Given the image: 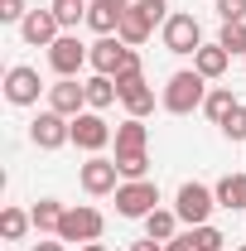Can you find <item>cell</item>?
Wrapping results in <instances>:
<instances>
[{
    "mask_svg": "<svg viewBox=\"0 0 246 251\" xmlns=\"http://www.w3.org/2000/svg\"><path fill=\"white\" fill-rule=\"evenodd\" d=\"M49 10L58 15V25H63V29H77V25L87 20V10H92V5H87V0H53Z\"/></svg>",
    "mask_w": 246,
    "mask_h": 251,
    "instance_id": "obj_23",
    "label": "cell"
},
{
    "mask_svg": "<svg viewBox=\"0 0 246 251\" xmlns=\"http://www.w3.org/2000/svg\"><path fill=\"white\" fill-rule=\"evenodd\" d=\"M87 49H92V44H82L77 34H58V39L49 44V68H53L58 77H77V68L87 63Z\"/></svg>",
    "mask_w": 246,
    "mask_h": 251,
    "instance_id": "obj_9",
    "label": "cell"
},
{
    "mask_svg": "<svg viewBox=\"0 0 246 251\" xmlns=\"http://www.w3.org/2000/svg\"><path fill=\"white\" fill-rule=\"evenodd\" d=\"M140 82H145V68H140V53H135V49H130V53H125V63H121V73H116V92H130V87H140Z\"/></svg>",
    "mask_w": 246,
    "mask_h": 251,
    "instance_id": "obj_25",
    "label": "cell"
},
{
    "mask_svg": "<svg viewBox=\"0 0 246 251\" xmlns=\"http://www.w3.org/2000/svg\"><path fill=\"white\" fill-rule=\"evenodd\" d=\"M154 203H159L154 179H125V184L116 188V213H121V218H150Z\"/></svg>",
    "mask_w": 246,
    "mask_h": 251,
    "instance_id": "obj_2",
    "label": "cell"
},
{
    "mask_svg": "<svg viewBox=\"0 0 246 251\" xmlns=\"http://www.w3.org/2000/svg\"><path fill=\"white\" fill-rule=\"evenodd\" d=\"M121 101H125V111H130V116H140V121H145V116L154 111V87H150V82H140V87H130Z\"/></svg>",
    "mask_w": 246,
    "mask_h": 251,
    "instance_id": "obj_26",
    "label": "cell"
},
{
    "mask_svg": "<svg viewBox=\"0 0 246 251\" xmlns=\"http://www.w3.org/2000/svg\"><path fill=\"white\" fill-rule=\"evenodd\" d=\"M49 106L58 111V116H82V106H87V82H77V77H58L53 87H49Z\"/></svg>",
    "mask_w": 246,
    "mask_h": 251,
    "instance_id": "obj_11",
    "label": "cell"
},
{
    "mask_svg": "<svg viewBox=\"0 0 246 251\" xmlns=\"http://www.w3.org/2000/svg\"><path fill=\"white\" fill-rule=\"evenodd\" d=\"M130 251H164V242H154V237H145V242H130Z\"/></svg>",
    "mask_w": 246,
    "mask_h": 251,
    "instance_id": "obj_34",
    "label": "cell"
},
{
    "mask_svg": "<svg viewBox=\"0 0 246 251\" xmlns=\"http://www.w3.org/2000/svg\"><path fill=\"white\" fill-rule=\"evenodd\" d=\"M29 227H34V218L20 213V208H5V213H0V237H5V242H20Z\"/></svg>",
    "mask_w": 246,
    "mask_h": 251,
    "instance_id": "obj_24",
    "label": "cell"
},
{
    "mask_svg": "<svg viewBox=\"0 0 246 251\" xmlns=\"http://www.w3.org/2000/svg\"><path fill=\"white\" fill-rule=\"evenodd\" d=\"M34 251H63V242H39Z\"/></svg>",
    "mask_w": 246,
    "mask_h": 251,
    "instance_id": "obj_35",
    "label": "cell"
},
{
    "mask_svg": "<svg viewBox=\"0 0 246 251\" xmlns=\"http://www.w3.org/2000/svg\"><path fill=\"white\" fill-rule=\"evenodd\" d=\"M25 15H29L25 0H0V20H5V25H25Z\"/></svg>",
    "mask_w": 246,
    "mask_h": 251,
    "instance_id": "obj_31",
    "label": "cell"
},
{
    "mask_svg": "<svg viewBox=\"0 0 246 251\" xmlns=\"http://www.w3.org/2000/svg\"><path fill=\"white\" fill-rule=\"evenodd\" d=\"M174 227H179V213H174V208H154L150 218H145V237H154V242H174Z\"/></svg>",
    "mask_w": 246,
    "mask_h": 251,
    "instance_id": "obj_20",
    "label": "cell"
},
{
    "mask_svg": "<svg viewBox=\"0 0 246 251\" xmlns=\"http://www.w3.org/2000/svg\"><path fill=\"white\" fill-rule=\"evenodd\" d=\"M145 145H150V130L140 116H125L116 126V155H145Z\"/></svg>",
    "mask_w": 246,
    "mask_h": 251,
    "instance_id": "obj_15",
    "label": "cell"
},
{
    "mask_svg": "<svg viewBox=\"0 0 246 251\" xmlns=\"http://www.w3.org/2000/svg\"><path fill=\"white\" fill-rule=\"evenodd\" d=\"M213 208H217V193L208 184H184L179 198H174V213H179V222H188V227H203Z\"/></svg>",
    "mask_w": 246,
    "mask_h": 251,
    "instance_id": "obj_4",
    "label": "cell"
},
{
    "mask_svg": "<svg viewBox=\"0 0 246 251\" xmlns=\"http://www.w3.org/2000/svg\"><path fill=\"white\" fill-rule=\"evenodd\" d=\"M208 101V77L203 73H174L164 82V111L169 116H188Z\"/></svg>",
    "mask_w": 246,
    "mask_h": 251,
    "instance_id": "obj_1",
    "label": "cell"
},
{
    "mask_svg": "<svg viewBox=\"0 0 246 251\" xmlns=\"http://www.w3.org/2000/svg\"><path fill=\"white\" fill-rule=\"evenodd\" d=\"M164 251H198V247H193V237H174V242H164Z\"/></svg>",
    "mask_w": 246,
    "mask_h": 251,
    "instance_id": "obj_33",
    "label": "cell"
},
{
    "mask_svg": "<svg viewBox=\"0 0 246 251\" xmlns=\"http://www.w3.org/2000/svg\"><path fill=\"white\" fill-rule=\"evenodd\" d=\"M101 227H106V218H101L97 208H87V203H77V208H68V213H63L58 242H97V237H101Z\"/></svg>",
    "mask_w": 246,
    "mask_h": 251,
    "instance_id": "obj_5",
    "label": "cell"
},
{
    "mask_svg": "<svg viewBox=\"0 0 246 251\" xmlns=\"http://www.w3.org/2000/svg\"><path fill=\"white\" fill-rule=\"evenodd\" d=\"M217 208H232V213H242L246 208V174H227V179H217Z\"/></svg>",
    "mask_w": 246,
    "mask_h": 251,
    "instance_id": "obj_17",
    "label": "cell"
},
{
    "mask_svg": "<svg viewBox=\"0 0 246 251\" xmlns=\"http://www.w3.org/2000/svg\"><path fill=\"white\" fill-rule=\"evenodd\" d=\"M227 63H232V53H227L222 44H203V49L193 53V73H203V77L213 82V77H222V73H227Z\"/></svg>",
    "mask_w": 246,
    "mask_h": 251,
    "instance_id": "obj_16",
    "label": "cell"
},
{
    "mask_svg": "<svg viewBox=\"0 0 246 251\" xmlns=\"http://www.w3.org/2000/svg\"><path fill=\"white\" fill-rule=\"evenodd\" d=\"M125 53H130V44H121L116 34H101L92 49H87V63H92L101 77H116V73H121V63H125Z\"/></svg>",
    "mask_w": 246,
    "mask_h": 251,
    "instance_id": "obj_12",
    "label": "cell"
},
{
    "mask_svg": "<svg viewBox=\"0 0 246 251\" xmlns=\"http://www.w3.org/2000/svg\"><path fill=\"white\" fill-rule=\"evenodd\" d=\"M217 15H222V25H232V20H246V0H217Z\"/></svg>",
    "mask_w": 246,
    "mask_h": 251,
    "instance_id": "obj_32",
    "label": "cell"
},
{
    "mask_svg": "<svg viewBox=\"0 0 246 251\" xmlns=\"http://www.w3.org/2000/svg\"><path fill=\"white\" fill-rule=\"evenodd\" d=\"M77 251H106V247H101V242H82Z\"/></svg>",
    "mask_w": 246,
    "mask_h": 251,
    "instance_id": "obj_36",
    "label": "cell"
},
{
    "mask_svg": "<svg viewBox=\"0 0 246 251\" xmlns=\"http://www.w3.org/2000/svg\"><path fill=\"white\" fill-rule=\"evenodd\" d=\"M29 140L39 145V150H63V145L73 140V121L49 106V111H39V116L29 121Z\"/></svg>",
    "mask_w": 246,
    "mask_h": 251,
    "instance_id": "obj_6",
    "label": "cell"
},
{
    "mask_svg": "<svg viewBox=\"0 0 246 251\" xmlns=\"http://www.w3.org/2000/svg\"><path fill=\"white\" fill-rule=\"evenodd\" d=\"M39 92H49V87L39 82V68L15 63V68L5 73V101H10V106H34V101H39Z\"/></svg>",
    "mask_w": 246,
    "mask_h": 251,
    "instance_id": "obj_7",
    "label": "cell"
},
{
    "mask_svg": "<svg viewBox=\"0 0 246 251\" xmlns=\"http://www.w3.org/2000/svg\"><path fill=\"white\" fill-rule=\"evenodd\" d=\"M121 15L125 10H116V5H101V0H92V10H87V29L101 39V34H116L121 29Z\"/></svg>",
    "mask_w": 246,
    "mask_h": 251,
    "instance_id": "obj_18",
    "label": "cell"
},
{
    "mask_svg": "<svg viewBox=\"0 0 246 251\" xmlns=\"http://www.w3.org/2000/svg\"><path fill=\"white\" fill-rule=\"evenodd\" d=\"M20 34H25V44H34V49H49V44L63 34V25H58L53 10H29L25 25H20Z\"/></svg>",
    "mask_w": 246,
    "mask_h": 251,
    "instance_id": "obj_13",
    "label": "cell"
},
{
    "mask_svg": "<svg viewBox=\"0 0 246 251\" xmlns=\"http://www.w3.org/2000/svg\"><path fill=\"white\" fill-rule=\"evenodd\" d=\"M63 213H68V208H63L58 198H39V203L29 208V218H34L39 232H58V227H63Z\"/></svg>",
    "mask_w": 246,
    "mask_h": 251,
    "instance_id": "obj_19",
    "label": "cell"
},
{
    "mask_svg": "<svg viewBox=\"0 0 246 251\" xmlns=\"http://www.w3.org/2000/svg\"><path fill=\"white\" fill-rule=\"evenodd\" d=\"M116 169H121V179H145L150 174V155H116Z\"/></svg>",
    "mask_w": 246,
    "mask_h": 251,
    "instance_id": "obj_28",
    "label": "cell"
},
{
    "mask_svg": "<svg viewBox=\"0 0 246 251\" xmlns=\"http://www.w3.org/2000/svg\"><path fill=\"white\" fill-rule=\"evenodd\" d=\"M237 251H246V247H237Z\"/></svg>",
    "mask_w": 246,
    "mask_h": 251,
    "instance_id": "obj_38",
    "label": "cell"
},
{
    "mask_svg": "<svg viewBox=\"0 0 246 251\" xmlns=\"http://www.w3.org/2000/svg\"><path fill=\"white\" fill-rule=\"evenodd\" d=\"M150 34H154V20H150V15H145V5L135 0V5H130V10H125V15H121V29H116V39L135 49V44H145Z\"/></svg>",
    "mask_w": 246,
    "mask_h": 251,
    "instance_id": "obj_14",
    "label": "cell"
},
{
    "mask_svg": "<svg viewBox=\"0 0 246 251\" xmlns=\"http://www.w3.org/2000/svg\"><path fill=\"white\" fill-rule=\"evenodd\" d=\"M188 237H193V247H198V251H222V242H227V237H222L217 227H208V222H203V227H193Z\"/></svg>",
    "mask_w": 246,
    "mask_h": 251,
    "instance_id": "obj_29",
    "label": "cell"
},
{
    "mask_svg": "<svg viewBox=\"0 0 246 251\" xmlns=\"http://www.w3.org/2000/svg\"><path fill=\"white\" fill-rule=\"evenodd\" d=\"M82 188L92 193V198H106V193H116L121 188V169H116V159H101V155H92L87 164H82Z\"/></svg>",
    "mask_w": 246,
    "mask_h": 251,
    "instance_id": "obj_10",
    "label": "cell"
},
{
    "mask_svg": "<svg viewBox=\"0 0 246 251\" xmlns=\"http://www.w3.org/2000/svg\"><path fill=\"white\" fill-rule=\"evenodd\" d=\"M217 44H222L227 53H242V58H246V20H232V25H222Z\"/></svg>",
    "mask_w": 246,
    "mask_h": 251,
    "instance_id": "obj_27",
    "label": "cell"
},
{
    "mask_svg": "<svg viewBox=\"0 0 246 251\" xmlns=\"http://www.w3.org/2000/svg\"><path fill=\"white\" fill-rule=\"evenodd\" d=\"M111 126L101 121V111H82V116H73V145L77 150H87V155H101L106 145H111Z\"/></svg>",
    "mask_w": 246,
    "mask_h": 251,
    "instance_id": "obj_8",
    "label": "cell"
},
{
    "mask_svg": "<svg viewBox=\"0 0 246 251\" xmlns=\"http://www.w3.org/2000/svg\"><path fill=\"white\" fill-rule=\"evenodd\" d=\"M116 97H121L116 92V77H101V73H97L92 82H87V111H106Z\"/></svg>",
    "mask_w": 246,
    "mask_h": 251,
    "instance_id": "obj_21",
    "label": "cell"
},
{
    "mask_svg": "<svg viewBox=\"0 0 246 251\" xmlns=\"http://www.w3.org/2000/svg\"><path fill=\"white\" fill-rule=\"evenodd\" d=\"M203 111H208V116L222 126L232 111H237V97H232V87H208V101H203Z\"/></svg>",
    "mask_w": 246,
    "mask_h": 251,
    "instance_id": "obj_22",
    "label": "cell"
},
{
    "mask_svg": "<svg viewBox=\"0 0 246 251\" xmlns=\"http://www.w3.org/2000/svg\"><path fill=\"white\" fill-rule=\"evenodd\" d=\"M222 135H227L232 145H237V140H246V106H242V101H237V111L222 121Z\"/></svg>",
    "mask_w": 246,
    "mask_h": 251,
    "instance_id": "obj_30",
    "label": "cell"
},
{
    "mask_svg": "<svg viewBox=\"0 0 246 251\" xmlns=\"http://www.w3.org/2000/svg\"><path fill=\"white\" fill-rule=\"evenodd\" d=\"M164 49L169 53H198L203 49V25L188 15V10H174L164 20Z\"/></svg>",
    "mask_w": 246,
    "mask_h": 251,
    "instance_id": "obj_3",
    "label": "cell"
},
{
    "mask_svg": "<svg viewBox=\"0 0 246 251\" xmlns=\"http://www.w3.org/2000/svg\"><path fill=\"white\" fill-rule=\"evenodd\" d=\"M101 5H116V10H130V0H101Z\"/></svg>",
    "mask_w": 246,
    "mask_h": 251,
    "instance_id": "obj_37",
    "label": "cell"
}]
</instances>
